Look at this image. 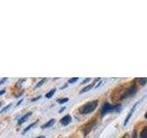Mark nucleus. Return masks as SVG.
I'll list each match as a JSON object with an SVG mask.
<instances>
[{
  "mask_svg": "<svg viewBox=\"0 0 147 138\" xmlns=\"http://www.w3.org/2000/svg\"><path fill=\"white\" fill-rule=\"evenodd\" d=\"M96 106H98V100L90 101V102L83 105L82 107L79 108V112L81 114H88L93 112V110H95Z\"/></svg>",
  "mask_w": 147,
  "mask_h": 138,
  "instance_id": "1",
  "label": "nucleus"
},
{
  "mask_svg": "<svg viewBox=\"0 0 147 138\" xmlns=\"http://www.w3.org/2000/svg\"><path fill=\"white\" fill-rule=\"evenodd\" d=\"M121 109V105H113L110 103H105L102 106V110H101V116H104L107 113L118 112Z\"/></svg>",
  "mask_w": 147,
  "mask_h": 138,
  "instance_id": "2",
  "label": "nucleus"
},
{
  "mask_svg": "<svg viewBox=\"0 0 147 138\" xmlns=\"http://www.w3.org/2000/svg\"><path fill=\"white\" fill-rule=\"evenodd\" d=\"M136 91H137V87H136L135 86L129 87V89L126 90V92H124L123 95L121 97V99H123L129 98V97H131V96H132V95H134V94L136 93Z\"/></svg>",
  "mask_w": 147,
  "mask_h": 138,
  "instance_id": "3",
  "label": "nucleus"
},
{
  "mask_svg": "<svg viewBox=\"0 0 147 138\" xmlns=\"http://www.w3.org/2000/svg\"><path fill=\"white\" fill-rule=\"evenodd\" d=\"M140 102H137V103H135L134 105H133V107H132V109L130 110V112L128 113V115H127V117H126V119H125V121H124V124L123 125L124 126H126L127 125V123H128V122L130 121V119H131V117L132 116V114L134 113V112H135V110H136V108H137V105L139 104Z\"/></svg>",
  "mask_w": 147,
  "mask_h": 138,
  "instance_id": "4",
  "label": "nucleus"
},
{
  "mask_svg": "<svg viewBox=\"0 0 147 138\" xmlns=\"http://www.w3.org/2000/svg\"><path fill=\"white\" fill-rule=\"evenodd\" d=\"M72 122V118L70 115H65V116H63L61 120H60V122H61L62 125H64L66 126L68 125L69 123Z\"/></svg>",
  "mask_w": 147,
  "mask_h": 138,
  "instance_id": "5",
  "label": "nucleus"
},
{
  "mask_svg": "<svg viewBox=\"0 0 147 138\" xmlns=\"http://www.w3.org/2000/svg\"><path fill=\"white\" fill-rule=\"evenodd\" d=\"M98 80H99L98 78V79H96V80L94 81V83H92V84H90V85H88V86H86V87H84V89H81V91H80V94L86 93V92L89 91V90H90V89H92V87H93V86L95 85V83H96V81H98Z\"/></svg>",
  "mask_w": 147,
  "mask_h": 138,
  "instance_id": "6",
  "label": "nucleus"
},
{
  "mask_svg": "<svg viewBox=\"0 0 147 138\" xmlns=\"http://www.w3.org/2000/svg\"><path fill=\"white\" fill-rule=\"evenodd\" d=\"M54 123H55V120H54V119H52V120H50V121H48L46 123L42 124V125H41V128H42V129H45V128L52 127Z\"/></svg>",
  "mask_w": 147,
  "mask_h": 138,
  "instance_id": "7",
  "label": "nucleus"
},
{
  "mask_svg": "<svg viewBox=\"0 0 147 138\" xmlns=\"http://www.w3.org/2000/svg\"><path fill=\"white\" fill-rule=\"evenodd\" d=\"M31 114H32V112H31L26 113V114L24 115V116H22L20 120H18V124H22L23 122H26V120H27L28 118H29Z\"/></svg>",
  "mask_w": 147,
  "mask_h": 138,
  "instance_id": "8",
  "label": "nucleus"
},
{
  "mask_svg": "<svg viewBox=\"0 0 147 138\" xmlns=\"http://www.w3.org/2000/svg\"><path fill=\"white\" fill-rule=\"evenodd\" d=\"M140 138H147V126L142 129L140 133Z\"/></svg>",
  "mask_w": 147,
  "mask_h": 138,
  "instance_id": "9",
  "label": "nucleus"
},
{
  "mask_svg": "<svg viewBox=\"0 0 147 138\" xmlns=\"http://www.w3.org/2000/svg\"><path fill=\"white\" fill-rule=\"evenodd\" d=\"M137 81L139 82V84H140L141 86H144V85H145V83L147 82V77H145V78H142V77H140V78H138Z\"/></svg>",
  "mask_w": 147,
  "mask_h": 138,
  "instance_id": "10",
  "label": "nucleus"
},
{
  "mask_svg": "<svg viewBox=\"0 0 147 138\" xmlns=\"http://www.w3.org/2000/svg\"><path fill=\"white\" fill-rule=\"evenodd\" d=\"M55 91H56V89H53L52 90H50V91L48 92V93L45 95V97H46L47 99L52 98V97L53 96V94H54V92H55Z\"/></svg>",
  "mask_w": 147,
  "mask_h": 138,
  "instance_id": "11",
  "label": "nucleus"
},
{
  "mask_svg": "<svg viewBox=\"0 0 147 138\" xmlns=\"http://www.w3.org/2000/svg\"><path fill=\"white\" fill-rule=\"evenodd\" d=\"M68 100H69L68 98H63V99H57V102H58L59 104H63V103H65V102H68Z\"/></svg>",
  "mask_w": 147,
  "mask_h": 138,
  "instance_id": "12",
  "label": "nucleus"
},
{
  "mask_svg": "<svg viewBox=\"0 0 147 138\" xmlns=\"http://www.w3.org/2000/svg\"><path fill=\"white\" fill-rule=\"evenodd\" d=\"M35 124H37V122H33V123H31V124H30V125L28 126V127H26V128H25V130H24V132H23V133H27L28 131H30V129L35 125Z\"/></svg>",
  "mask_w": 147,
  "mask_h": 138,
  "instance_id": "13",
  "label": "nucleus"
},
{
  "mask_svg": "<svg viewBox=\"0 0 147 138\" xmlns=\"http://www.w3.org/2000/svg\"><path fill=\"white\" fill-rule=\"evenodd\" d=\"M45 81H46V79L45 78H43V79H41L39 83H37V85L35 86V89H37V87H41L42 86L44 83H45Z\"/></svg>",
  "mask_w": 147,
  "mask_h": 138,
  "instance_id": "14",
  "label": "nucleus"
},
{
  "mask_svg": "<svg viewBox=\"0 0 147 138\" xmlns=\"http://www.w3.org/2000/svg\"><path fill=\"white\" fill-rule=\"evenodd\" d=\"M78 80V77H75V78H70V79L68 80V83H75Z\"/></svg>",
  "mask_w": 147,
  "mask_h": 138,
  "instance_id": "15",
  "label": "nucleus"
},
{
  "mask_svg": "<svg viewBox=\"0 0 147 138\" xmlns=\"http://www.w3.org/2000/svg\"><path fill=\"white\" fill-rule=\"evenodd\" d=\"M11 105H12V104L10 103V104H8L7 106H6V108H4V109H2V110H1V112H5V110H8L9 108L11 107Z\"/></svg>",
  "mask_w": 147,
  "mask_h": 138,
  "instance_id": "16",
  "label": "nucleus"
},
{
  "mask_svg": "<svg viewBox=\"0 0 147 138\" xmlns=\"http://www.w3.org/2000/svg\"><path fill=\"white\" fill-rule=\"evenodd\" d=\"M132 138H137V131H136V130H134V131H133Z\"/></svg>",
  "mask_w": 147,
  "mask_h": 138,
  "instance_id": "17",
  "label": "nucleus"
},
{
  "mask_svg": "<svg viewBox=\"0 0 147 138\" xmlns=\"http://www.w3.org/2000/svg\"><path fill=\"white\" fill-rule=\"evenodd\" d=\"M7 77H6V78H3V79H2L1 81H0V85H2L3 83H4L5 81H7Z\"/></svg>",
  "mask_w": 147,
  "mask_h": 138,
  "instance_id": "18",
  "label": "nucleus"
},
{
  "mask_svg": "<svg viewBox=\"0 0 147 138\" xmlns=\"http://www.w3.org/2000/svg\"><path fill=\"white\" fill-rule=\"evenodd\" d=\"M88 81H90V78L88 77V78H86V79H85L84 81H83V84H85V83H87Z\"/></svg>",
  "mask_w": 147,
  "mask_h": 138,
  "instance_id": "19",
  "label": "nucleus"
},
{
  "mask_svg": "<svg viewBox=\"0 0 147 138\" xmlns=\"http://www.w3.org/2000/svg\"><path fill=\"white\" fill-rule=\"evenodd\" d=\"M40 99V96H39L38 98H35V99H32L31 101H36L37 99Z\"/></svg>",
  "mask_w": 147,
  "mask_h": 138,
  "instance_id": "20",
  "label": "nucleus"
},
{
  "mask_svg": "<svg viewBox=\"0 0 147 138\" xmlns=\"http://www.w3.org/2000/svg\"><path fill=\"white\" fill-rule=\"evenodd\" d=\"M101 84H102V81H99V83H98V85H96V87H99V86H100Z\"/></svg>",
  "mask_w": 147,
  "mask_h": 138,
  "instance_id": "21",
  "label": "nucleus"
},
{
  "mask_svg": "<svg viewBox=\"0 0 147 138\" xmlns=\"http://www.w3.org/2000/svg\"><path fill=\"white\" fill-rule=\"evenodd\" d=\"M5 93V89H2L1 91H0V95H3Z\"/></svg>",
  "mask_w": 147,
  "mask_h": 138,
  "instance_id": "22",
  "label": "nucleus"
},
{
  "mask_svg": "<svg viewBox=\"0 0 147 138\" xmlns=\"http://www.w3.org/2000/svg\"><path fill=\"white\" fill-rule=\"evenodd\" d=\"M68 87V85H67V84H65V85H64V86H63V87H62V89H65V87Z\"/></svg>",
  "mask_w": 147,
  "mask_h": 138,
  "instance_id": "23",
  "label": "nucleus"
},
{
  "mask_svg": "<svg viewBox=\"0 0 147 138\" xmlns=\"http://www.w3.org/2000/svg\"><path fill=\"white\" fill-rule=\"evenodd\" d=\"M36 138H45V136H43V135H41V136H38V137H36Z\"/></svg>",
  "mask_w": 147,
  "mask_h": 138,
  "instance_id": "24",
  "label": "nucleus"
},
{
  "mask_svg": "<svg viewBox=\"0 0 147 138\" xmlns=\"http://www.w3.org/2000/svg\"><path fill=\"white\" fill-rule=\"evenodd\" d=\"M144 117L147 119V110H146V112H145V115H144Z\"/></svg>",
  "mask_w": 147,
  "mask_h": 138,
  "instance_id": "25",
  "label": "nucleus"
},
{
  "mask_svg": "<svg viewBox=\"0 0 147 138\" xmlns=\"http://www.w3.org/2000/svg\"><path fill=\"white\" fill-rule=\"evenodd\" d=\"M122 138H128V135H124V136H123Z\"/></svg>",
  "mask_w": 147,
  "mask_h": 138,
  "instance_id": "26",
  "label": "nucleus"
}]
</instances>
